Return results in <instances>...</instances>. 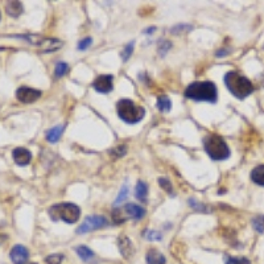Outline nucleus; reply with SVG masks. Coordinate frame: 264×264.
Listing matches in <instances>:
<instances>
[{
	"mask_svg": "<svg viewBox=\"0 0 264 264\" xmlns=\"http://www.w3.org/2000/svg\"><path fill=\"white\" fill-rule=\"evenodd\" d=\"M185 96L197 102H210L216 103L218 99L216 86L210 81L205 82H193L186 87Z\"/></svg>",
	"mask_w": 264,
	"mask_h": 264,
	"instance_id": "obj_1",
	"label": "nucleus"
},
{
	"mask_svg": "<svg viewBox=\"0 0 264 264\" xmlns=\"http://www.w3.org/2000/svg\"><path fill=\"white\" fill-rule=\"evenodd\" d=\"M225 85L229 91L238 99H244L254 90L251 81L237 72H229L225 75Z\"/></svg>",
	"mask_w": 264,
	"mask_h": 264,
	"instance_id": "obj_2",
	"label": "nucleus"
},
{
	"mask_svg": "<svg viewBox=\"0 0 264 264\" xmlns=\"http://www.w3.org/2000/svg\"><path fill=\"white\" fill-rule=\"evenodd\" d=\"M204 147L206 153L212 157L213 160L221 161L230 157V149L227 144L218 135H209L208 138H205Z\"/></svg>",
	"mask_w": 264,
	"mask_h": 264,
	"instance_id": "obj_3",
	"label": "nucleus"
},
{
	"mask_svg": "<svg viewBox=\"0 0 264 264\" xmlns=\"http://www.w3.org/2000/svg\"><path fill=\"white\" fill-rule=\"evenodd\" d=\"M118 115L121 120L126 121L128 124L139 123L145 115V110L143 107H139L130 99H120L117 104Z\"/></svg>",
	"mask_w": 264,
	"mask_h": 264,
	"instance_id": "obj_4",
	"label": "nucleus"
},
{
	"mask_svg": "<svg viewBox=\"0 0 264 264\" xmlns=\"http://www.w3.org/2000/svg\"><path fill=\"white\" fill-rule=\"evenodd\" d=\"M49 216L53 221L62 219L66 223H75L81 216V209L74 204H58L53 205L49 209Z\"/></svg>",
	"mask_w": 264,
	"mask_h": 264,
	"instance_id": "obj_5",
	"label": "nucleus"
},
{
	"mask_svg": "<svg viewBox=\"0 0 264 264\" xmlns=\"http://www.w3.org/2000/svg\"><path fill=\"white\" fill-rule=\"evenodd\" d=\"M18 37H24L25 40H28L30 44H33L35 47L40 48V50L44 53H50L54 52V50H58V49L62 47V41L58 39H48V37H41V36H18Z\"/></svg>",
	"mask_w": 264,
	"mask_h": 264,
	"instance_id": "obj_6",
	"label": "nucleus"
},
{
	"mask_svg": "<svg viewBox=\"0 0 264 264\" xmlns=\"http://www.w3.org/2000/svg\"><path fill=\"white\" fill-rule=\"evenodd\" d=\"M107 225V219L102 216H87L86 219L82 222V225L77 229L78 234H85L89 231H94V230L102 229Z\"/></svg>",
	"mask_w": 264,
	"mask_h": 264,
	"instance_id": "obj_7",
	"label": "nucleus"
},
{
	"mask_svg": "<svg viewBox=\"0 0 264 264\" xmlns=\"http://www.w3.org/2000/svg\"><path fill=\"white\" fill-rule=\"evenodd\" d=\"M41 96V91L32 87L22 86L16 90V98L23 103H33Z\"/></svg>",
	"mask_w": 264,
	"mask_h": 264,
	"instance_id": "obj_8",
	"label": "nucleus"
},
{
	"mask_svg": "<svg viewBox=\"0 0 264 264\" xmlns=\"http://www.w3.org/2000/svg\"><path fill=\"white\" fill-rule=\"evenodd\" d=\"M9 258L15 264H25L28 263V259H29V251L22 244H16L12 247Z\"/></svg>",
	"mask_w": 264,
	"mask_h": 264,
	"instance_id": "obj_9",
	"label": "nucleus"
},
{
	"mask_svg": "<svg viewBox=\"0 0 264 264\" xmlns=\"http://www.w3.org/2000/svg\"><path fill=\"white\" fill-rule=\"evenodd\" d=\"M113 75H108V74H103V75H99L98 78L94 81L93 83V86L96 89L98 93H110V91L113 90Z\"/></svg>",
	"mask_w": 264,
	"mask_h": 264,
	"instance_id": "obj_10",
	"label": "nucleus"
},
{
	"mask_svg": "<svg viewBox=\"0 0 264 264\" xmlns=\"http://www.w3.org/2000/svg\"><path fill=\"white\" fill-rule=\"evenodd\" d=\"M12 156L15 163H16L19 167H25V165L29 164L30 160H32V153H30L28 149L22 147L15 148L12 151Z\"/></svg>",
	"mask_w": 264,
	"mask_h": 264,
	"instance_id": "obj_11",
	"label": "nucleus"
},
{
	"mask_svg": "<svg viewBox=\"0 0 264 264\" xmlns=\"http://www.w3.org/2000/svg\"><path fill=\"white\" fill-rule=\"evenodd\" d=\"M118 244H119V251H120V254L123 255L124 259H131V258L134 256V244H132V242H131L128 237L120 235L119 240H118Z\"/></svg>",
	"mask_w": 264,
	"mask_h": 264,
	"instance_id": "obj_12",
	"label": "nucleus"
},
{
	"mask_svg": "<svg viewBox=\"0 0 264 264\" xmlns=\"http://www.w3.org/2000/svg\"><path fill=\"white\" fill-rule=\"evenodd\" d=\"M123 212L126 213L127 216L134 218V219H142L145 216V210L142 206L135 204H128L123 208Z\"/></svg>",
	"mask_w": 264,
	"mask_h": 264,
	"instance_id": "obj_13",
	"label": "nucleus"
},
{
	"mask_svg": "<svg viewBox=\"0 0 264 264\" xmlns=\"http://www.w3.org/2000/svg\"><path fill=\"white\" fill-rule=\"evenodd\" d=\"M148 264H165L167 263V259L165 256L159 252L157 250H149L147 252V256H145Z\"/></svg>",
	"mask_w": 264,
	"mask_h": 264,
	"instance_id": "obj_14",
	"label": "nucleus"
},
{
	"mask_svg": "<svg viewBox=\"0 0 264 264\" xmlns=\"http://www.w3.org/2000/svg\"><path fill=\"white\" fill-rule=\"evenodd\" d=\"M5 12L12 18H18L23 13V4L20 1H8L5 4Z\"/></svg>",
	"mask_w": 264,
	"mask_h": 264,
	"instance_id": "obj_15",
	"label": "nucleus"
},
{
	"mask_svg": "<svg viewBox=\"0 0 264 264\" xmlns=\"http://www.w3.org/2000/svg\"><path fill=\"white\" fill-rule=\"evenodd\" d=\"M135 195L139 201L142 202H145L147 201V195H148V186L145 182L139 181L138 185H136V189H135Z\"/></svg>",
	"mask_w": 264,
	"mask_h": 264,
	"instance_id": "obj_16",
	"label": "nucleus"
},
{
	"mask_svg": "<svg viewBox=\"0 0 264 264\" xmlns=\"http://www.w3.org/2000/svg\"><path fill=\"white\" fill-rule=\"evenodd\" d=\"M251 180L260 186H264V165H259L252 169Z\"/></svg>",
	"mask_w": 264,
	"mask_h": 264,
	"instance_id": "obj_17",
	"label": "nucleus"
},
{
	"mask_svg": "<svg viewBox=\"0 0 264 264\" xmlns=\"http://www.w3.org/2000/svg\"><path fill=\"white\" fill-rule=\"evenodd\" d=\"M64 126H56L53 127L52 130L48 131V134H47V139H48L49 143H56L58 142V139L61 138V135L64 132Z\"/></svg>",
	"mask_w": 264,
	"mask_h": 264,
	"instance_id": "obj_18",
	"label": "nucleus"
},
{
	"mask_svg": "<svg viewBox=\"0 0 264 264\" xmlns=\"http://www.w3.org/2000/svg\"><path fill=\"white\" fill-rule=\"evenodd\" d=\"M75 251L79 255V258L83 260V262H91L94 259V252L91 251L90 248L86 246H78L75 248Z\"/></svg>",
	"mask_w": 264,
	"mask_h": 264,
	"instance_id": "obj_19",
	"label": "nucleus"
},
{
	"mask_svg": "<svg viewBox=\"0 0 264 264\" xmlns=\"http://www.w3.org/2000/svg\"><path fill=\"white\" fill-rule=\"evenodd\" d=\"M157 107L163 113H168V111H170V108H172V102H170L168 96H163L157 100Z\"/></svg>",
	"mask_w": 264,
	"mask_h": 264,
	"instance_id": "obj_20",
	"label": "nucleus"
},
{
	"mask_svg": "<svg viewBox=\"0 0 264 264\" xmlns=\"http://www.w3.org/2000/svg\"><path fill=\"white\" fill-rule=\"evenodd\" d=\"M69 72V65L65 64V62H58L56 66V77L57 78H61V77H64L66 73Z\"/></svg>",
	"mask_w": 264,
	"mask_h": 264,
	"instance_id": "obj_21",
	"label": "nucleus"
},
{
	"mask_svg": "<svg viewBox=\"0 0 264 264\" xmlns=\"http://www.w3.org/2000/svg\"><path fill=\"white\" fill-rule=\"evenodd\" d=\"M132 52H134V41L130 44H127L126 47H124V49H123V52H121L120 56L124 62H127V61L130 60V57H131V54H132Z\"/></svg>",
	"mask_w": 264,
	"mask_h": 264,
	"instance_id": "obj_22",
	"label": "nucleus"
},
{
	"mask_svg": "<svg viewBox=\"0 0 264 264\" xmlns=\"http://www.w3.org/2000/svg\"><path fill=\"white\" fill-rule=\"evenodd\" d=\"M225 264H250V260L246 258H233L225 256Z\"/></svg>",
	"mask_w": 264,
	"mask_h": 264,
	"instance_id": "obj_23",
	"label": "nucleus"
},
{
	"mask_svg": "<svg viewBox=\"0 0 264 264\" xmlns=\"http://www.w3.org/2000/svg\"><path fill=\"white\" fill-rule=\"evenodd\" d=\"M64 260V255L62 254H53V255H49L45 262L48 264H61Z\"/></svg>",
	"mask_w": 264,
	"mask_h": 264,
	"instance_id": "obj_24",
	"label": "nucleus"
},
{
	"mask_svg": "<svg viewBox=\"0 0 264 264\" xmlns=\"http://www.w3.org/2000/svg\"><path fill=\"white\" fill-rule=\"evenodd\" d=\"M159 182H160V186L165 192H168L169 194H173V186H172V184H170L168 178L161 177L160 180H159Z\"/></svg>",
	"mask_w": 264,
	"mask_h": 264,
	"instance_id": "obj_25",
	"label": "nucleus"
},
{
	"mask_svg": "<svg viewBox=\"0 0 264 264\" xmlns=\"http://www.w3.org/2000/svg\"><path fill=\"white\" fill-rule=\"evenodd\" d=\"M144 235H145V238L148 240H161V234L159 231H155V230H148V231L144 233Z\"/></svg>",
	"mask_w": 264,
	"mask_h": 264,
	"instance_id": "obj_26",
	"label": "nucleus"
},
{
	"mask_svg": "<svg viewBox=\"0 0 264 264\" xmlns=\"http://www.w3.org/2000/svg\"><path fill=\"white\" fill-rule=\"evenodd\" d=\"M121 216H123V210H121V209H115L113 213L114 222H115V223H118V225L123 223V222H124V219L121 218Z\"/></svg>",
	"mask_w": 264,
	"mask_h": 264,
	"instance_id": "obj_27",
	"label": "nucleus"
},
{
	"mask_svg": "<svg viewBox=\"0 0 264 264\" xmlns=\"http://www.w3.org/2000/svg\"><path fill=\"white\" fill-rule=\"evenodd\" d=\"M254 227L256 231L263 233L264 231V216H258L255 221H254Z\"/></svg>",
	"mask_w": 264,
	"mask_h": 264,
	"instance_id": "obj_28",
	"label": "nucleus"
},
{
	"mask_svg": "<svg viewBox=\"0 0 264 264\" xmlns=\"http://www.w3.org/2000/svg\"><path fill=\"white\" fill-rule=\"evenodd\" d=\"M127 194H128V188H127V185H123V188L120 189V193H119V197H118L117 201H115V204L123 202V201L127 198Z\"/></svg>",
	"mask_w": 264,
	"mask_h": 264,
	"instance_id": "obj_29",
	"label": "nucleus"
},
{
	"mask_svg": "<svg viewBox=\"0 0 264 264\" xmlns=\"http://www.w3.org/2000/svg\"><path fill=\"white\" fill-rule=\"evenodd\" d=\"M91 43H93V39H91V37H86V39L81 40L78 43V49L79 50H86V49L91 45Z\"/></svg>",
	"mask_w": 264,
	"mask_h": 264,
	"instance_id": "obj_30",
	"label": "nucleus"
},
{
	"mask_svg": "<svg viewBox=\"0 0 264 264\" xmlns=\"http://www.w3.org/2000/svg\"><path fill=\"white\" fill-rule=\"evenodd\" d=\"M172 47V44L169 43V41H164V43L160 44V47H159V53H160L161 56H164L165 53L168 52V49Z\"/></svg>",
	"mask_w": 264,
	"mask_h": 264,
	"instance_id": "obj_31",
	"label": "nucleus"
},
{
	"mask_svg": "<svg viewBox=\"0 0 264 264\" xmlns=\"http://www.w3.org/2000/svg\"><path fill=\"white\" fill-rule=\"evenodd\" d=\"M155 30H156V28H155V26H151L149 29L144 30V33H152V32H155Z\"/></svg>",
	"mask_w": 264,
	"mask_h": 264,
	"instance_id": "obj_32",
	"label": "nucleus"
},
{
	"mask_svg": "<svg viewBox=\"0 0 264 264\" xmlns=\"http://www.w3.org/2000/svg\"><path fill=\"white\" fill-rule=\"evenodd\" d=\"M4 239H5L4 235H0V244H1V243H3V240H4Z\"/></svg>",
	"mask_w": 264,
	"mask_h": 264,
	"instance_id": "obj_33",
	"label": "nucleus"
},
{
	"mask_svg": "<svg viewBox=\"0 0 264 264\" xmlns=\"http://www.w3.org/2000/svg\"><path fill=\"white\" fill-rule=\"evenodd\" d=\"M25 264H37V263H29V262H28V263H25Z\"/></svg>",
	"mask_w": 264,
	"mask_h": 264,
	"instance_id": "obj_34",
	"label": "nucleus"
},
{
	"mask_svg": "<svg viewBox=\"0 0 264 264\" xmlns=\"http://www.w3.org/2000/svg\"><path fill=\"white\" fill-rule=\"evenodd\" d=\"M0 18H1V13H0Z\"/></svg>",
	"mask_w": 264,
	"mask_h": 264,
	"instance_id": "obj_35",
	"label": "nucleus"
}]
</instances>
